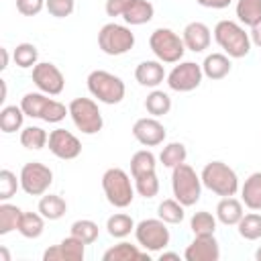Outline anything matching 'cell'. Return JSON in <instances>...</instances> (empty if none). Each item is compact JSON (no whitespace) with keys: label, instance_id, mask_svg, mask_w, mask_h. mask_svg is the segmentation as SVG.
Segmentation results:
<instances>
[{"label":"cell","instance_id":"9","mask_svg":"<svg viewBox=\"0 0 261 261\" xmlns=\"http://www.w3.org/2000/svg\"><path fill=\"white\" fill-rule=\"evenodd\" d=\"M135 237H137V243L149 251V253H157L161 249H165L169 245V228H167V222L161 220L159 216L157 218H145L141 220L137 226H135Z\"/></svg>","mask_w":261,"mask_h":261},{"label":"cell","instance_id":"13","mask_svg":"<svg viewBox=\"0 0 261 261\" xmlns=\"http://www.w3.org/2000/svg\"><path fill=\"white\" fill-rule=\"evenodd\" d=\"M47 145H49V151H51L57 159H65V161L75 159V157L82 153V143H80V139H77L73 133L65 130V128H55V130H51Z\"/></svg>","mask_w":261,"mask_h":261},{"label":"cell","instance_id":"27","mask_svg":"<svg viewBox=\"0 0 261 261\" xmlns=\"http://www.w3.org/2000/svg\"><path fill=\"white\" fill-rule=\"evenodd\" d=\"M186 157H188L186 145L184 143H177V141L167 143L161 149V153H159V161L163 163V167H169V169L177 167L179 163H186Z\"/></svg>","mask_w":261,"mask_h":261},{"label":"cell","instance_id":"4","mask_svg":"<svg viewBox=\"0 0 261 261\" xmlns=\"http://www.w3.org/2000/svg\"><path fill=\"white\" fill-rule=\"evenodd\" d=\"M86 82H88L90 94L94 98H98V102H104V104H118V102H122V98L126 94L124 82L106 69L90 71Z\"/></svg>","mask_w":261,"mask_h":261},{"label":"cell","instance_id":"17","mask_svg":"<svg viewBox=\"0 0 261 261\" xmlns=\"http://www.w3.org/2000/svg\"><path fill=\"white\" fill-rule=\"evenodd\" d=\"M181 39H184V43H186V49H190V51H194V53H202L204 49L210 47L212 35H210L208 24H204V22H200V20H194V22H188V24H186Z\"/></svg>","mask_w":261,"mask_h":261},{"label":"cell","instance_id":"23","mask_svg":"<svg viewBox=\"0 0 261 261\" xmlns=\"http://www.w3.org/2000/svg\"><path fill=\"white\" fill-rule=\"evenodd\" d=\"M102 259L104 261H135V259H147L149 261V251L141 253L137 249V245H130V243L122 241V243L110 247L108 251H104Z\"/></svg>","mask_w":261,"mask_h":261},{"label":"cell","instance_id":"35","mask_svg":"<svg viewBox=\"0 0 261 261\" xmlns=\"http://www.w3.org/2000/svg\"><path fill=\"white\" fill-rule=\"evenodd\" d=\"M239 234L245 241H257L261 239V214L251 212V214H243V218L237 224Z\"/></svg>","mask_w":261,"mask_h":261},{"label":"cell","instance_id":"44","mask_svg":"<svg viewBox=\"0 0 261 261\" xmlns=\"http://www.w3.org/2000/svg\"><path fill=\"white\" fill-rule=\"evenodd\" d=\"M133 0H106V14L108 16H122Z\"/></svg>","mask_w":261,"mask_h":261},{"label":"cell","instance_id":"22","mask_svg":"<svg viewBox=\"0 0 261 261\" xmlns=\"http://www.w3.org/2000/svg\"><path fill=\"white\" fill-rule=\"evenodd\" d=\"M51 100H53V98H49V94H43V92H29V94L22 96L20 108H22V112H24L27 116H31V118H41V120H43L45 110H47V106L51 104Z\"/></svg>","mask_w":261,"mask_h":261},{"label":"cell","instance_id":"1","mask_svg":"<svg viewBox=\"0 0 261 261\" xmlns=\"http://www.w3.org/2000/svg\"><path fill=\"white\" fill-rule=\"evenodd\" d=\"M214 39L220 49L232 59H241L251 51L249 33L234 20H218L214 27Z\"/></svg>","mask_w":261,"mask_h":261},{"label":"cell","instance_id":"19","mask_svg":"<svg viewBox=\"0 0 261 261\" xmlns=\"http://www.w3.org/2000/svg\"><path fill=\"white\" fill-rule=\"evenodd\" d=\"M243 202L232 198V196H226L222 198L218 204H216V220L226 224V226H234L239 224V220L243 218Z\"/></svg>","mask_w":261,"mask_h":261},{"label":"cell","instance_id":"40","mask_svg":"<svg viewBox=\"0 0 261 261\" xmlns=\"http://www.w3.org/2000/svg\"><path fill=\"white\" fill-rule=\"evenodd\" d=\"M135 179V190L139 192V196L143 198H155L159 194V179H157V173L151 171V173H143L139 177H133Z\"/></svg>","mask_w":261,"mask_h":261},{"label":"cell","instance_id":"18","mask_svg":"<svg viewBox=\"0 0 261 261\" xmlns=\"http://www.w3.org/2000/svg\"><path fill=\"white\" fill-rule=\"evenodd\" d=\"M165 69H163V63L159 59H147V61H141L135 69V80L145 86V88H157L163 80H165Z\"/></svg>","mask_w":261,"mask_h":261},{"label":"cell","instance_id":"29","mask_svg":"<svg viewBox=\"0 0 261 261\" xmlns=\"http://www.w3.org/2000/svg\"><path fill=\"white\" fill-rule=\"evenodd\" d=\"M24 112L20 106H4L0 110V128L2 133L10 135V133H16L20 126H22V120H24Z\"/></svg>","mask_w":261,"mask_h":261},{"label":"cell","instance_id":"12","mask_svg":"<svg viewBox=\"0 0 261 261\" xmlns=\"http://www.w3.org/2000/svg\"><path fill=\"white\" fill-rule=\"evenodd\" d=\"M33 82L39 88V92L49 94V96L61 94L63 86H65V77H63L61 69L49 61H41L33 67Z\"/></svg>","mask_w":261,"mask_h":261},{"label":"cell","instance_id":"25","mask_svg":"<svg viewBox=\"0 0 261 261\" xmlns=\"http://www.w3.org/2000/svg\"><path fill=\"white\" fill-rule=\"evenodd\" d=\"M155 14V8L149 0H133V4L126 8V12L122 14V18L126 20V24H133V27H139V24H145L153 18Z\"/></svg>","mask_w":261,"mask_h":261},{"label":"cell","instance_id":"7","mask_svg":"<svg viewBox=\"0 0 261 261\" xmlns=\"http://www.w3.org/2000/svg\"><path fill=\"white\" fill-rule=\"evenodd\" d=\"M67 108H69V116L73 124L84 135H96L102 130L104 118H102L98 104L92 98H73Z\"/></svg>","mask_w":261,"mask_h":261},{"label":"cell","instance_id":"21","mask_svg":"<svg viewBox=\"0 0 261 261\" xmlns=\"http://www.w3.org/2000/svg\"><path fill=\"white\" fill-rule=\"evenodd\" d=\"M241 202L249 210H261V171L251 173L241 188Z\"/></svg>","mask_w":261,"mask_h":261},{"label":"cell","instance_id":"15","mask_svg":"<svg viewBox=\"0 0 261 261\" xmlns=\"http://www.w3.org/2000/svg\"><path fill=\"white\" fill-rule=\"evenodd\" d=\"M165 126L155 118V116H145V118H139L135 124H133V137L145 145V147H157L165 141Z\"/></svg>","mask_w":261,"mask_h":261},{"label":"cell","instance_id":"28","mask_svg":"<svg viewBox=\"0 0 261 261\" xmlns=\"http://www.w3.org/2000/svg\"><path fill=\"white\" fill-rule=\"evenodd\" d=\"M106 230H108V234L114 237V239H124V237H128V234L135 230V220H133L128 214H122V212L112 214V216L106 220Z\"/></svg>","mask_w":261,"mask_h":261},{"label":"cell","instance_id":"31","mask_svg":"<svg viewBox=\"0 0 261 261\" xmlns=\"http://www.w3.org/2000/svg\"><path fill=\"white\" fill-rule=\"evenodd\" d=\"M145 108L151 116H163L171 110V98L169 94H165L163 90H153L147 98H145Z\"/></svg>","mask_w":261,"mask_h":261},{"label":"cell","instance_id":"3","mask_svg":"<svg viewBox=\"0 0 261 261\" xmlns=\"http://www.w3.org/2000/svg\"><path fill=\"white\" fill-rule=\"evenodd\" d=\"M202 186H206L216 196H234L239 192V177L232 167H228L222 161H210L204 165L202 173Z\"/></svg>","mask_w":261,"mask_h":261},{"label":"cell","instance_id":"34","mask_svg":"<svg viewBox=\"0 0 261 261\" xmlns=\"http://www.w3.org/2000/svg\"><path fill=\"white\" fill-rule=\"evenodd\" d=\"M155 161H157V159H155V155H153L151 151H147V149L137 151V153L130 157V173H133V177H139V175H143V173L155 171V167H157Z\"/></svg>","mask_w":261,"mask_h":261},{"label":"cell","instance_id":"47","mask_svg":"<svg viewBox=\"0 0 261 261\" xmlns=\"http://www.w3.org/2000/svg\"><path fill=\"white\" fill-rule=\"evenodd\" d=\"M0 55H2V65H0V69H6L8 67V49H0Z\"/></svg>","mask_w":261,"mask_h":261},{"label":"cell","instance_id":"32","mask_svg":"<svg viewBox=\"0 0 261 261\" xmlns=\"http://www.w3.org/2000/svg\"><path fill=\"white\" fill-rule=\"evenodd\" d=\"M184 208H186V206H184L181 202H177L175 198H167V200H163V202L159 204L157 216H159L161 220H165L167 224H179V222L184 220V216H186Z\"/></svg>","mask_w":261,"mask_h":261},{"label":"cell","instance_id":"37","mask_svg":"<svg viewBox=\"0 0 261 261\" xmlns=\"http://www.w3.org/2000/svg\"><path fill=\"white\" fill-rule=\"evenodd\" d=\"M47 141H49V135L41 126H27V128L20 130V145L24 149L39 151V149H43L47 145Z\"/></svg>","mask_w":261,"mask_h":261},{"label":"cell","instance_id":"41","mask_svg":"<svg viewBox=\"0 0 261 261\" xmlns=\"http://www.w3.org/2000/svg\"><path fill=\"white\" fill-rule=\"evenodd\" d=\"M18 188H20V179H16V175L10 169H2L0 171V200L2 202L10 200Z\"/></svg>","mask_w":261,"mask_h":261},{"label":"cell","instance_id":"50","mask_svg":"<svg viewBox=\"0 0 261 261\" xmlns=\"http://www.w3.org/2000/svg\"><path fill=\"white\" fill-rule=\"evenodd\" d=\"M255 259H257V261H261V247L255 251Z\"/></svg>","mask_w":261,"mask_h":261},{"label":"cell","instance_id":"16","mask_svg":"<svg viewBox=\"0 0 261 261\" xmlns=\"http://www.w3.org/2000/svg\"><path fill=\"white\" fill-rule=\"evenodd\" d=\"M186 261H218L220 259V247L214 234L194 237V241L184 251Z\"/></svg>","mask_w":261,"mask_h":261},{"label":"cell","instance_id":"30","mask_svg":"<svg viewBox=\"0 0 261 261\" xmlns=\"http://www.w3.org/2000/svg\"><path fill=\"white\" fill-rule=\"evenodd\" d=\"M237 16L245 27L261 20V0H237Z\"/></svg>","mask_w":261,"mask_h":261},{"label":"cell","instance_id":"6","mask_svg":"<svg viewBox=\"0 0 261 261\" xmlns=\"http://www.w3.org/2000/svg\"><path fill=\"white\" fill-rule=\"evenodd\" d=\"M149 47L161 63H179L186 53L184 39L177 33H173L171 29H163V27H159L151 33Z\"/></svg>","mask_w":261,"mask_h":261},{"label":"cell","instance_id":"8","mask_svg":"<svg viewBox=\"0 0 261 261\" xmlns=\"http://www.w3.org/2000/svg\"><path fill=\"white\" fill-rule=\"evenodd\" d=\"M98 47L106 55H124L135 47V33L116 22H108L98 33Z\"/></svg>","mask_w":261,"mask_h":261},{"label":"cell","instance_id":"33","mask_svg":"<svg viewBox=\"0 0 261 261\" xmlns=\"http://www.w3.org/2000/svg\"><path fill=\"white\" fill-rule=\"evenodd\" d=\"M22 216V210L14 204L2 202L0 204V234H8L18 228V220Z\"/></svg>","mask_w":261,"mask_h":261},{"label":"cell","instance_id":"45","mask_svg":"<svg viewBox=\"0 0 261 261\" xmlns=\"http://www.w3.org/2000/svg\"><path fill=\"white\" fill-rule=\"evenodd\" d=\"M200 6H204V8H216V10H220V8H226L232 0H196Z\"/></svg>","mask_w":261,"mask_h":261},{"label":"cell","instance_id":"14","mask_svg":"<svg viewBox=\"0 0 261 261\" xmlns=\"http://www.w3.org/2000/svg\"><path fill=\"white\" fill-rule=\"evenodd\" d=\"M84 255H86V243L69 234L59 245L49 247L43 253V261H82Z\"/></svg>","mask_w":261,"mask_h":261},{"label":"cell","instance_id":"5","mask_svg":"<svg viewBox=\"0 0 261 261\" xmlns=\"http://www.w3.org/2000/svg\"><path fill=\"white\" fill-rule=\"evenodd\" d=\"M102 190L106 200L114 208H126L135 200V188L130 184V177L120 167H110L102 175Z\"/></svg>","mask_w":261,"mask_h":261},{"label":"cell","instance_id":"20","mask_svg":"<svg viewBox=\"0 0 261 261\" xmlns=\"http://www.w3.org/2000/svg\"><path fill=\"white\" fill-rule=\"evenodd\" d=\"M230 59L226 53H210L202 63V71L208 80H222L230 73Z\"/></svg>","mask_w":261,"mask_h":261},{"label":"cell","instance_id":"39","mask_svg":"<svg viewBox=\"0 0 261 261\" xmlns=\"http://www.w3.org/2000/svg\"><path fill=\"white\" fill-rule=\"evenodd\" d=\"M12 59H14V63L18 65V67H35L39 61V51H37V47L33 45V43H20V45H16L14 47V51H12Z\"/></svg>","mask_w":261,"mask_h":261},{"label":"cell","instance_id":"43","mask_svg":"<svg viewBox=\"0 0 261 261\" xmlns=\"http://www.w3.org/2000/svg\"><path fill=\"white\" fill-rule=\"evenodd\" d=\"M45 8V0H16V10L22 16H37Z\"/></svg>","mask_w":261,"mask_h":261},{"label":"cell","instance_id":"38","mask_svg":"<svg viewBox=\"0 0 261 261\" xmlns=\"http://www.w3.org/2000/svg\"><path fill=\"white\" fill-rule=\"evenodd\" d=\"M190 228L194 232V237H204V234H214L216 230V216H212L206 210H200L192 216L190 220Z\"/></svg>","mask_w":261,"mask_h":261},{"label":"cell","instance_id":"46","mask_svg":"<svg viewBox=\"0 0 261 261\" xmlns=\"http://www.w3.org/2000/svg\"><path fill=\"white\" fill-rule=\"evenodd\" d=\"M249 37H251V43H253L255 47H259V49H261V20H259L257 24H253V27H251Z\"/></svg>","mask_w":261,"mask_h":261},{"label":"cell","instance_id":"10","mask_svg":"<svg viewBox=\"0 0 261 261\" xmlns=\"http://www.w3.org/2000/svg\"><path fill=\"white\" fill-rule=\"evenodd\" d=\"M20 188L29 196H43L53 184V171L41 161H29L20 169Z\"/></svg>","mask_w":261,"mask_h":261},{"label":"cell","instance_id":"11","mask_svg":"<svg viewBox=\"0 0 261 261\" xmlns=\"http://www.w3.org/2000/svg\"><path fill=\"white\" fill-rule=\"evenodd\" d=\"M202 77H204L202 65L194 61H179L167 73V86L173 92H192L202 84Z\"/></svg>","mask_w":261,"mask_h":261},{"label":"cell","instance_id":"36","mask_svg":"<svg viewBox=\"0 0 261 261\" xmlns=\"http://www.w3.org/2000/svg\"><path fill=\"white\" fill-rule=\"evenodd\" d=\"M69 234H73L75 239L84 241L86 245H92V243L98 239L100 228H98V224H96L94 220H90V218H82V220H75V222L71 224Z\"/></svg>","mask_w":261,"mask_h":261},{"label":"cell","instance_id":"26","mask_svg":"<svg viewBox=\"0 0 261 261\" xmlns=\"http://www.w3.org/2000/svg\"><path fill=\"white\" fill-rule=\"evenodd\" d=\"M39 212L47 218V220H59L65 212H67V204H65V200L61 198V196H57V194H43V198L39 200Z\"/></svg>","mask_w":261,"mask_h":261},{"label":"cell","instance_id":"49","mask_svg":"<svg viewBox=\"0 0 261 261\" xmlns=\"http://www.w3.org/2000/svg\"><path fill=\"white\" fill-rule=\"evenodd\" d=\"M0 259L2 261H10V255H8V251L4 247H0Z\"/></svg>","mask_w":261,"mask_h":261},{"label":"cell","instance_id":"48","mask_svg":"<svg viewBox=\"0 0 261 261\" xmlns=\"http://www.w3.org/2000/svg\"><path fill=\"white\" fill-rule=\"evenodd\" d=\"M159 259H161V261H165V259H179V255H177V253H161Z\"/></svg>","mask_w":261,"mask_h":261},{"label":"cell","instance_id":"2","mask_svg":"<svg viewBox=\"0 0 261 261\" xmlns=\"http://www.w3.org/2000/svg\"><path fill=\"white\" fill-rule=\"evenodd\" d=\"M171 190L173 198L184 206H194L202 196V177L188 163H179L171 171Z\"/></svg>","mask_w":261,"mask_h":261},{"label":"cell","instance_id":"42","mask_svg":"<svg viewBox=\"0 0 261 261\" xmlns=\"http://www.w3.org/2000/svg\"><path fill=\"white\" fill-rule=\"evenodd\" d=\"M45 8L49 10L51 16L55 18H65L73 12L75 2L73 0H45Z\"/></svg>","mask_w":261,"mask_h":261},{"label":"cell","instance_id":"24","mask_svg":"<svg viewBox=\"0 0 261 261\" xmlns=\"http://www.w3.org/2000/svg\"><path fill=\"white\" fill-rule=\"evenodd\" d=\"M45 216L41 212H22L20 220H18V232L24 239H39L45 230Z\"/></svg>","mask_w":261,"mask_h":261}]
</instances>
